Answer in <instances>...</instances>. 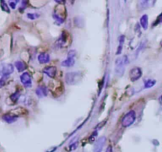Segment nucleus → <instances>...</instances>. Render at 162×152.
I'll list each match as a JSON object with an SVG mask.
<instances>
[{
  "instance_id": "1",
  "label": "nucleus",
  "mask_w": 162,
  "mask_h": 152,
  "mask_svg": "<svg viewBox=\"0 0 162 152\" xmlns=\"http://www.w3.org/2000/svg\"><path fill=\"white\" fill-rule=\"evenodd\" d=\"M127 63H128V58L126 56L117 59L116 62H115V74L118 76H119V77L123 76L125 70L124 66L125 64H127Z\"/></svg>"
},
{
  "instance_id": "2",
  "label": "nucleus",
  "mask_w": 162,
  "mask_h": 152,
  "mask_svg": "<svg viewBox=\"0 0 162 152\" xmlns=\"http://www.w3.org/2000/svg\"><path fill=\"white\" fill-rule=\"evenodd\" d=\"M82 78V74L79 72H68L65 75V82L68 85L77 84Z\"/></svg>"
},
{
  "instance_id": "3",
  "label": "nucleus",
  "mask_w": 162,
  "mask_h": 152,
  "mask_svg": "<svg viewBox=\"0 0 162 152\" xmlns=\"http://www.w3.org/2000/svg\"><path fill=\"white\" fill-rule=\"evenodd\" d=\"M136 120V113L134 110L130 111L126 113L124 117L122 120V125L125 128H128L130 125H132Z\"/></svg>"
},
{
  "instance_id": "4",
  "label": "nucleus",
  "mask_w": 162,
  "mask_h": 152,
  "mask_svg": "<svg viewBox=\"0 0 162 152\" xmlns=\"http://www.w3.org/2000/svg\"><path fill=\"white\" fill-rule=\"evenodd\" d=\"M75 54H76V53H75V50H70L68 54V57H67L66 60L62 61L61 65L63 67H65V68H70V67L73 66L75 64Z\"/></svg>"
},
{
  "instance_id": "5",
  "label": "nucleus",
  "mask_w": 162,
  "mask_h": 152,
  "mask_svg": "<svg viewBox=\"0 0 162 152\" xmlns=\"http://www.w3.org/2000/svg\"><path fill=\"white\" fill-rule=\"evenodd\" d=\"M14 72V66L10 64H4L2 63L0 64V75L3 76H7Z\"/></svg>"
},
{
  "instance_id": "6",
  "label": "nucleus",
  "mask_w": 162,
  "mask_h": 152,
  "mask_svg": "<svg viewBox=\"0 0 162 152\" xmlns=\"http://www.w3.org/2000/svg\"><path fill=\"white\" fill-rule=\"evenodd\" d=\"M21 82L26 87H32V79L28 72H24L20 77Z\"/></svg>"
},
{
  "instance_id": "7",
  "label": "nucleus",
  "mask_w": 162,
  "mask_h": 152,
  "mask_svg": "<svg viewBox=\"0 0 162 152\" xmlns=\"http://www.w3.org/2000/svg\"><path fill=\"white\" fill-rule=\"evenodd\" d=\"M106 139H107L105 136H102L97 139L94 146V152H102L103 146L106 143Z\"/></svg>"
},
{
  "instance_id": "8",
  "label": "nucleus",
  "mask_w": 162,
  "mask_h": 152,
  "mask_svg": "<svg viewBox=\"0 0 162 152\" xmlns=\"http://www.w3.org/2000/svg\"><path fill=\"white\" fill-rule=\"evenodd\" d=\"M142 72H141V68H133L130 72V79L132 81H137L141 77Z\"/></svg>"
},
{
  "instance_id": "9",
  "label": "nucleus",
  "mask_w": 162,
  "mask_h": 152,
  "mask_svg": "<svg viewBox=\"0 0 162 152\" xmlns=\"http://www.w3.org/2000/svg\"><path fill=\"white\" fill-rule=\"evenodd\" d=\"M43 72L50 78H54L57 74V68L53 66H49V67H46L44 68Z\"/></svg>"
},
{
  "instance_id": "10",
  "label": "nucleus",
  "mask_w": 162,
  "mask_h": 152,
  "mask_svg": "<svg viewBox=\"0 0 162 152\" xmlns=\"http://www.w3.org/2000/svg\"><path fill=\"white\" fill-rule=\"evenodd\" d=\"M50 60V57L48 53H42L38 56V61L40 64H47Z\"/></svg>"
},
{
  "instance_id": "11",
  "label": "nucleus",
  "mask_w": 162,
  "mask_h": 152,
  "mask_svg": "<svg viewBox=\"0 0 162 152\" xmlns=\"http://www.w3.org/2000/svg\"><path fill=\"white\" fill-rule=\"evenodd\" d=\"M37 95L39 98H43V97H46L47 96V89L45 88V87H39L36 90Z\"/></svg>"
},
{
  "instance_id": "12",
  "label": "nucleus",
  "mask_w": 162,
  "mask_h": 152,
  "mask_svg": "<svg viewBox=\"0 0 162 152\" xmlns=\"http://www.w3.org/2000/svg\"><path fill=\"white\" fill-rule=\"evenodd\" d=\"M2 119H3L4 121H6L8 124H11V123L15 122L17 120V116H14L10 114H6L2 116Z\"/></svg>"
},
{
  "instance_id": "13",
  "label": "nucleus",
  "mask_w": 162,
  "mask_h": 152,
  "mask_svg": "<svg viewBox=\"0 0 162 152\" xmlns=\"http://www.w3.org/2000/svg\"><path fill=\"white\" fill-rule=\"evenodd\" d=\"M140 23H141V27L144 29H148V25H149V20H148V16L146 14H144L142 17L140 19Z\"/></svg>"
},
{
  "instance_id": "14",
  "label": "nucleus",
  "mask_w": 162,
  "mask_h": 152,
  "mask_svg": "<svg viewBox=\"0 0 162 152\" xmlns=\"http://www.w3.org/2000/svg\"><path fill=\"white\" fill-rule=\"evenodd\" d=\"M14 65L19 72H23V71L26 68V65L23 62H22V61H16Z\"/></svg>"
},
{
  "instance_id": "15",
  "label": "nucleus",
  "mask_w": 162,
  "mask_h": 152,
  "mask_svg": "<svg viewBox=\"0 0 162 152\" xmlns=\"http://www.w3.org/2000/svg\"><path fill=\"white\" fill-rule=\"evenodd\" d=\"M155 84H156V81L149 79L145 83V88H150V87H153Z\"/></svg>"
},
{
  "instance_id": "16",
  "label": "nucleus",
  "mask_w": 162,
  "mask_h": 152,
  "mask_svg": "<svg viewBox=\"0 0 162 152\" xmlns=\"http://www.w3.org/2000/svg\"><path fill=\"white\" fill-rule=\"evenodd\" d=\"M119 41H120V44H119V48H118V52L116 53V54L119 55L121 53H122V49H123V41H124V36H121L120 37V39H119Z\"/></svg>"
},
{
  "instance_id": "17",
  "label": "nucleus",
  "mask_w": 162,
  "mask_h": 152,
  "mask_svg": "<svg viewBox=\"0 0 162 152\" xmlns=\"http://www.w3.org/2000/svg\"><path fill=\"white\" fill-rule=\"evenodd\" d=\"M0 3H1V8H2V10H3V11L7 12V13H10V9L7 6V4L4 2V1H1Z\"/></svg>"
},
{
  "instance_id": "18",
  "label": "nucleus",
  "mask_w": 162,
  "mask_h": 152,
  "mask_svg": "<svg viewBox=\"0 0 162 152\" xmlns=\"http://www.w3.org/2000/svg\"><path fill=\"white\" fill-rule=\"evenodd\" d=\"M6 79H7V76H3V77H2L0 79V88L3 87L4 85L6 84Z\"/></svg>"
},
{
  "instance_id": "19",
  "label": "nucleus",
  "mask_w": 162,
  "mask_h": 152,
  "mask_svg": "<svg viewBox=\"0 0 162 152\" xmlns=\"http://www.w3.org/2000/svg\"><path fill=\"white\" fill-rule=\"evenodd\" d=\"M19 97H20V94H19V93L16 92V93H14V94H13L11 96H10V98H11V99L13 100L14 101H16L18 99Z\"/></svg>"
},
{
  "instance_id": "20",
  "label": "nucleus",
  "mask_w": 162,
  "mask_h": 152,
  "mask_svg": "<svg viewBox=\"0 0 162 152\" xmlns=\"http://www.w3.org/2000/svg\"><path fill=\"white\" fill-rule=\"evenodd\" d=\"M27 17H28V18L31 19V20H34V19H36L37 18L39 17V15L37 14H28Z\"/></svg>"
},
{
  "instance_id": "21",
  "label": "nucleus",
  "mask_w": 162,
  "mask_h": 152,
  "mask_svg": "<svg viewBox=\"0 0 162 152\" xmlns=\"http://www.w3.org/2000/svg\"><path fill=\"white\" fill-rule=\"evenodd\" d=\"M16 3H17V2H9L10 6V7H11L12 9H15V7H16Z\"/></svg>"
},
{
  "instance_id": "22",
  "label": "nucleus",
  "mask_w": 162,
  "mask_h": 152,
  "mask_svg": "<svg viewBox=\"0 0 162 152\" xmlns=\"http://www.w3.org/2000/svg\"><path fill=\"white\" fill-rule=\"evenodd\" d=\"M160 22H162V14L160 15V16H159L158 18H157V20H156V23H155V25H156V23L158 24V23H160Z\"/></svg>"
},
{
  "instance_id": "23",
  "label": "nucleus",
  "mask_w": 162,
  "mask_h": 152,
  "mask_svg": "<svg viewBox=\"0 0 162 152\" xmlns=\"http://www.w3.org/2000/svg\"><path fill=\"white\" fill-rule=\"evenodd\" d=\"M106 152H113V149H112V146H109L106 150Z\"/></svg>"
},
{
  "instance_id": "24",
  "label": "nucleus",
  "mask_w": 162,
  "mask_h": 152,
  "mask_svg": "<svg viewBox=\"0 0 162 152\" xmlns=\"http://www.w3.org/2000/svg\"><path fill=\"white\" fill-rule=\"evenodd\" d=\"M160 45H161V46H162V41H160Z\"/></svg>"
}]
</instances>
